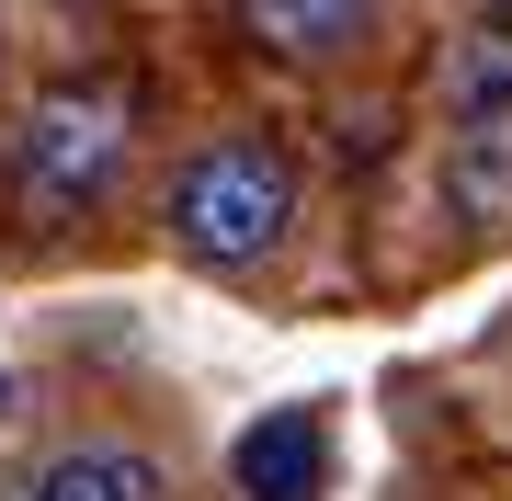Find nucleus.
I'll return each instance as SVG.
<instances>
[{
	"mask_svg": "<svg viewBox=\"0 0 512 501\" xmlns=\"http://www.w3.org/2000/svg\"><path fill=\"white\" fill-rule=\"evenodd\" d=\"M160 228H171L183 262H205V274H251V262H274L285 228H296V160H285L262 126L194 137V149L171 160Z\"/></svg>",
	"mask_w": 512,
	"mask_h": 501,
	"instance_id": "1",
	"label": "nucleus"
},
{
	"mask_svg": "<svg viewBox=\"0 0 512 501\" xmlns=\"http://www.w3.org/2000/svg\"><path fill=\"white\" fill-rule=\"evenodd\" d=\"M126 160H137V92L126 80H46L35 103H23V126H12V205L35 228L57 217H92V205L126 183Z\"/></svg>",
	"mask_w": 512,
	"mask_h": 501,
	"instance_id": "2",
	"label": "nucleus"
},
{
	"mask_svg": "<svg viewBox=\"0 0 512 501\" xmlns=\"http://www.w3.org/2000/svg\"><path fill=\"white\" fill-rule=\"evenodd\" d=\"M228 490L239 501H319L330 490V422H319L308 399L262 410V422L228 445Z\"/></svg>",
	"mask_w": 512,
	"mask_h": 501,
	"instance_id": "3",
	"label": "nucleus"
},
{
	"mask_svg": "<svg viewBox=\"0 0 512 501\" xmlns=\"http://www.w3.org/2000/svg\"><path fill=\"white\" fill-rule=\"evenodd\" d=\"M23 501H171V467L126 433H80V445L23 467Z\"/></svg>",
	"mask_w": 512,
	"mask_h": 501,
	"instance_id": "4",
	"label": "nucleus"
},
{
	"mask_svg": "<svg viewBox=\"0 0 512 501\" xmlns=\"http://www.w3.org/2000/svg\"><path fill=\"white\" fill-rule=\"evenodd\" d=\"M239 12V46L285 57V69H330L376 35V0H228Z\"/></svg>",
	"mask_w": 512,
	"mask_h": 501,
	"instance_id": "5",
	"label": "nucleus"
}]
</instances>
